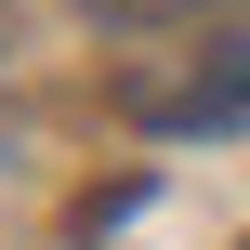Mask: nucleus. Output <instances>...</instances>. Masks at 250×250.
Listing matches in <instances>:
<instances>
[{"label": "nucleus", "instance_id": "1", "mask_svg": "<svg viewBox=\"0 0 250 250\" xmlns=\"http://www.w3.org/2000/svg\"><path fill=\"white\" fill-rule=\"evenodd\" d=\"M92 13H119V26H158V13H211V0H92Z\"/></svg>", "mask_w": 250, "mask_h": 250}, {"label": "nucleus", "instance_id": "2", "mask_svg": "<svg viewBox=\"0 0 250 250\" xmlns=\"http://www.w3.org/2000/svg\"><path fill=\"white\" fill-rule=\"evenodd\" d=\"M237 250H250V237H237Z\"/></svg>", "mask_w": 250, "mask_h": 250}]
</instances>
